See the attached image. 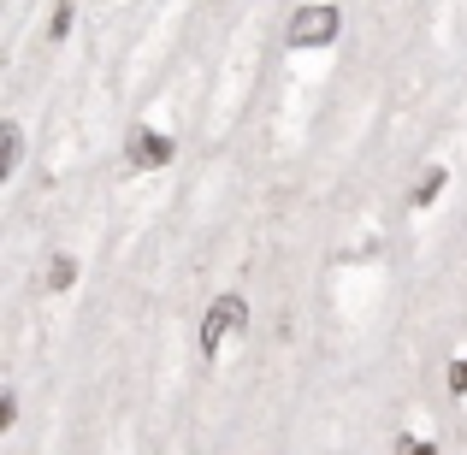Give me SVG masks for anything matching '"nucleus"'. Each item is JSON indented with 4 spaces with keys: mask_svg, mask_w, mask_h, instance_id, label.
Listing matches in <instances>:
<instances>
[{
    "mask_svg": "<svg viewBox=\"0 0 467 455\" xmlns=\"http://www.w3.org/2000/svg\"><path fill=\"white\" fill-rule=\"evenodd\" d=\"M18 149H24L18 125H0V154H6V160H0V171H12V166H18Z\"/></svg>",
    "mask_w": 467,
    "mask_h": 455,
    "instance_id": "6",
    "label": "nucleus"
},
{
    "mask_svg": "<svg viewBox=\"0 0 467 455\" xmlns=\"http://www.w3.org/2000/svg\"><path fill=\"white\" fill-rule=\"evenodd\" d=\"M337 30H343V12L337 6H326V0H314V6H302L296 18H290V30H285V42L296 47H331L337 42Z\"/></svg>",
    "mask_w": 467,
    "mask_h": 455,
    "instance_id": "1",
    "label": "nucleus"
},
{
    "mask_svg": "<svg viewBox=\"0 0 467 455\" xmlns=\"http://www.w3.org/2000/svg\"><path fill=\"white\" fill-rule=\"evenodd\" d=\"M71 278H78V261H71V254H54V266H47V290H71Z\"/></svg>",
    "mask_w": 467,
    "mask_h": 455,
    "instance_id": "5",
    "label": "nucleus"
},
{
    "mask_svg": "<svg viewBox=\"0 0 467 455\" xmlns=\"http://www.w3.org/2000/svg\"><path fill=\"white\" fill-rule=\"evenodd\" d=\"M171 137H160V130H130V142H125V160L137 171H160V166H171Z\"/></svg>",
    "mask_w": 467,
    "mask_h": 455,
    "instance_id": "3",
    "label": "nucleus"
},
{
    "mask_svg": "<svg viewBox=\"0 0 467 455\" xmlns=\"http://www.w3.org/2000/svg\"><path fill=\"white\" fill-rule=\"evenodd\" d=\"M249 326V302L243 296H213V307H207L202 319V355H219V343L231 337V331Z\"/></svg>",
    "mask_w": 467,
    "mask_h": 455,
    "instance_id": "2",
    "label": "nucleus"
},
{
    "mask_svg": "<svg viewBox=\"0 0 467 455\" xmlns=\"http://www.w3.org/2000/svg\"><path fill=\"white\" fill-rule=\"evenodd\" d=\"M444 183H450V171H444V166H432L420 183H414V207H432L438 195H444Z\"/></svg>",
    "mask_w": 467,
    "mask_h": 455,
    "instance_id": "4",
    "label": "nucleus"
},
{
    "mask_svg": "<svg viewBox=\"0 0 467 455\" xmlns=\"http://www.w3.org/2000/svg\"><path fill=\"white\" fill-rule=\"evenodd\" d=\"M397 455H438V444H432V438H420V432H402L397 438Z\"/></svg>",
    "mask_w": 467,
    "mask_h": 455,
    "instance_id": "7",
    "label": "nucleus"
},
{
    "mask_svg": "<svg viewBox=\"0 0 467 455\" xmlns=\"http://www.w3.org/2000/svg\"><path fill=\"white\" fill-rule=\"evenodd\" d=\"M450 397H467V355L450 361Z\"/></svg>",
    "mask_w": 467,
    "mask_h": 455,
    "instance_id": "8",
    "label": "nucleus"
}]
</instances>
